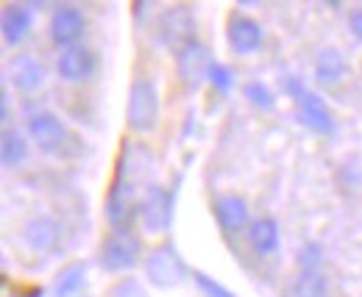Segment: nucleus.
<instances>
[{
	"instance_id": "18",
	"label": "nucleus",
	"mask_w": 362,
	"mask_h": 297,
	"mask_svg": "<svg viewBox=\"0 0 362 297\" xmlns=\"http://www.w3.org/2000/svg\"><path fill=\"white\" fill-rule=\"evenodd\" d=\"M248 245L251 250L259 255H273L279 253L281 236H279V222L273 217H259L248 225Z\"/></svg>"
},
{
	"instance_id": "20",
	"label": "nucleus",
	"mask_w": 362,
	"mask_h": 297,
	"mask_svg": "<svg viewBox=\"0 0 362 297\" xmlns=\"http://www.w3.org/2000/svg\"><path fill=\"white\" fill-rule=\"evenodd\" d=\"M87 284V261H73L67 264L53 284V297H76Z\"/></svg>"
},
{
	"instance_id": "7",
	"label": "nucleus",
	"mask_w": 362,
	"mask_h": 297,
	"mask_svg": "<svg viewBox=\"0 0 362 297\" xmlns=\"http://www.w3.org/2000/svg\"><path fill=\"white\" fill-rule=\"evenodd\" d=\"M28 136L40 145V150H45L50 156H62L64 147L73 142L70 128L50 111H40V114H34L28 120Z\"/></svg>"
},
{
	"instance_id": "14",
	"label": "nucleus",
	"mask_w": 362,
	"mask_h": 297,
	"mask_svg": "<svg viewBox=\"0 0 362 297\" xmlns=\"http://www.w3.org/2000/svg\"><path fill=\"white\" fill-rule=\"evenodd\" d=\"M6 75L8 81L17 86L20 92H37L40 86L45 84V67L31 59V56H14L8 64H6Z\"/></svg>"
},
{
	"instance_id": "15",
	"label": "nucleus",
	"mask_w": 362,
	"mask_h": 297,
	"mask_svg": "<svg viewBox=\"0 0 362 297\" xmlns=\"http://www.w3.org/2000/svg\"><path fill=\"white\" fill-rule=\"evenodd\" d=\"M349 64L337 47H323L315 56V81L326 89H334L346 81Z\"/></svg>"
},
{
	"instance_id": "6",
	"label": "nucleus",
	"mask_w": 362,
	"mask_h": 297,
	"mask_svg": "<svg viewBox=\"0 0 362 297\" xmlns=\"http://www.w3.org/2000/svg\"><path fill=\"white\" fill-rule=\"evenodd\" d=\"M136 209H139V222H142V228L148 234H165V231H170V222H173V195L165 186L151 183L142 192Z\"/></svg>"
},
{
	"instance_id": "21",
	"label": "nucleus",
	"mask_w": 362,
	"mask_h": 297,
	"mask_svg": "<svg viewBox=\"0 0 362 297\" xmlns=\"http://www.w3.org/2000/svg\"><path fill=\"white\" fill-rule=\"evenodd\" d=\"M329 281L317 269H301V275L293 284V297H326Z\"/></svg>"
},
{
	"instance_id": "5",
	"label": "nucleus",
	"mask_w": 362,
	"mask_h": 297,
	"mask_svg": "<svg viewBox=\"0 0 362 297\" xmlns=\"http://www.w3.org/2000/svg\"><path fill=\"white\" fill-rule=\"evenodd\" d=\"M142 258V245L129 228H117L100 248V267L106 272H129Z\"/></svg>"
},
{
	"instance_id": "25",
	"label": "nucleus",
	"mask_w": 362,
	"mask_h": 297,
	"mask_svg": "<svg viewBox=\"0 0 362 297\" xmlns=\"http://www.w3.org/2000/svg\"><path fill=\"white\" fill-rule=\"evenodd\" d=\"M109 297H148V292L136 278H123L109 289Z\"/></svg>"
},
{
	"instance_id": "23",
	"label": "nucleus",
	"mask_w": 362,
	"mask_h": 297,
	"mask_svg": "<svg viewBox=\"0 0 362 297\" xmlns=\"http://www.w3.org/2000/svg\"><path fill=\"white\" fill-rule=\"evenodd\" d=\"M192 281H195V286H198L206 297H237L231 289H226L223 284H218L212 275H206V272H201V269L192 272Z\"/></svg>"
},
{
	"instance_id": "27",
	"label": "nucleus",
	"mask_w": 362,
	"mask_h": 297,
	"mask_svg": "<svg viewBox=\"0 0 362 297\" xmlns=\"http://www.w3.org/2000/svg\"><path fill=\"white\" fill-rule=\"evenodd\" d=\"M349 25H351V34H354V37H357V40L362 42V8H360V11H354V14H351Z\"/></svg>"
},
{
	"instance_id": "13",
	"label": "nucleus",
	"mask_w": 362,
	"mask_h": 297,
	"mask_svg": "<svg viewBox=\"0 0 362 297\" xmlns=\"http://www.w3.org/2000/svg\"><path fill=\"white\" fill-rule=\"evenodd\" d=\"M192 31H195V17L189 14L187 6H176L170 8L162 23H159V37L165 44H176V47H184L187 42H192Z\"/></svg>"
},
{
	"instance_id": "1",
	"label": "nucleus",
	"mask_w": 362,
	"mask_h": 297,
	"mask_svg": "<svg viewBox=\"0 0 362 297\" xmlns=\"http://www.w3.org/2000/svg\"><path fill=\"white\" fill-rule=\"evenodd\" d=\"M139 175H142V164L134 162V150L126 147L123 150V159L117 162V172H115V181H112L109 198H106V219L115 228H123V222L129 217V209L134 206Z\"/></svg>"
},
{
	"instance_id": "9",
	"label": "nucleus",
	"mask_w": 362,
	"mask_h": 297,
	"mask_svg": "<svg viewBox=\"0 0 362 297\" xmlns=\"http://www.w3.org/2000/svg\"><path fill=\"white\" fill-rule=\"evenodd\" d=\"M226 40H228V47H231L237 56H251V53H257V50L262 47L265 31H262V25H259L254 17L234 11V14H228Z\"/></svg>"
},
{
	"instance_id": "12",
	"label": "nucleus",
	"mask_w": 362,
	"mask_h": 297,
	"mask_svg": "<svg viewBox=\"0 0 362 297\" xmlns=\"http://www.w3.org/2000/svg\"><path fill=\"white\" fill-rule=\"evenodd\" d=\"M62 239V225L47 217V214H40V217H31L25 225H23V242L28 250L34 253H47L59 245Z\"/></svg>"
},
{
	"instance_id": "16",
	"label": "nucleus",
	"mask_w": 362,
	"mask_h": 297,
	"mask_svg": "<svg viewBox=\"0 0 362 297\" xmlns=\"http://www.w3.org/2000/svg\"><path fill=\"white\" fill-rule=\"evenodd\" d=\"M0 28H3V42L8 44V47L23 44L25 37L31 34V28H34V14H31V8H25V6H6Z\"/></svg>"
},
{
	"instance_id": "26",
	"label": "nucleus",
	"mask_w": 362,
	"mask_h": 297,
	"mask_svg": "<svg viewBox=\"0 0 362 297\" xmlns=\"http://www.w3.org/2000/svg\"><path fill=\"white\" fill-rule=\"evenodd\" d=\"M320 245L315 242H307L301 250H298V264H301V269H317V264H320Z\"/></svg>"
},
{
	"instance_id": "2",
	"label": "nucleus",
	"mask_w": 362,
	"mask_h": 297,
	"mask_svg": "<svg viewBox=\"0 0 362 297\" xmlns=\"http://www.w3.org/2000/svg\"><path fill=\"white\" fill-rule=\"evenodd\" d=\"M281 89H284L287 97H293V103H296V114H298V123H301V126L310 128V131L317 133V136H329V133L334 131V117H332L329 106L323 103L320 95L310 92L301 78L287 75V78L281 81Z\"/></svg>"
},
{
	"instance_id": "22",
	"label": "nucleus",
	"mask_w": 362,
	"mask_h": 297,
	"mask_svg": "<svg viewBox=\"0 0 362 297\" xmlns=\"http://www.w3.org/2000/svg\"><path fill=\"white\" fill-rule=\"evenodd\" d=\"M243 95H245V100L251 106H257L262 111H273L276 109V97H273L271 86L262 84V81H248V84L243 86Z\"/></svg>"
},
{
	"instance_id": "17",
	"label": "nucleus",
	"mask_w": 362,
	"mask_h": 297,
	"mask_svg": "<svg viewBox=\"0 0 362 297\" xmlns=\"http://www.w3.org/2000/svg\"><path fill=\"white\" fill-rule=\"evenodd\" d=\"M215 217L226 234H240L248 225V203L240 195H223L215 200Z\"/></svg>"
},
{
	"instance_id": "10",
	"label": "nucleus",
	"mask_w": 362,
	"mask_h": 297,
	"mask_svg": "<svg viewBox=\"0 0 362 297\" xmlns=\"http://www.w3.org/2000/svg\"><path fill=\"white\" fill-rule=\"evenodd\" d=\"M50 40L59 44V47H76V42L84 37L87 31V17L78 6H59L53 14H50Z\"/></svg>"
},
{
	"instance_id": "4",
	"label": "nucleus",
	"mask_w": 362,
	"mask_h": 297,
	"mask_svg": "<svg viewBox=\"0 0 362 297\" xmlns=\"http://www.w3.org/2000/svg\"><path fill=\"white\" fill-rule=\"evenodd\" d=\"M145 275H148V281L156 289H173V286L184 284L189 269H187L181 253L176 250V245L165 242V245H159V248H153L148 253V258H145Z\"/></svg>"
},
{
	"instance_id": "19",
	"label": "nucleus",
	"mask_w": 362,
	"mask_h": 297,
	"mask_svg": "<svg viewBox=\"0 0 362 297\" xmlns=\"http://www.w3.org/2000/svg\"><path fill=\"white\" fill-rule=\"evenodd\" d=\"M25 159H28V142H25V136L20 131H14V128H6L3 136H0V162H3V167L6 170H14V167L25 164Z\"/></svg>"
},
{
	"instance_id": "3",
	"label": "nucleus",
	"mask_w": 362,
	"mask_h": 297,
	"mask_svg": "<svg viewBox=\"0 0 362 297\" xmlns=\"http://www.w3.org/2000/svg\"><path fill=\"white\" fill-rule=\"evenodd\" d=\"M162 117V100L159 89L148 78H136L129 89V103H126V123L136 133H151L159 126Z\"/></svg>"
},
{
	"instance_id": "24",
	"label": "nucleus",
	"mask_w": 362,
	"mask_h": 297,
	"mask_svg": "<svg viewBox=\"0 0 362 297\" xmlns=\"http://www.w3.org/2000/svg\"><path fill=\"white\" fill-rule=\"evenodd\" d=\"M209 84L215 86L221 95H228V92L234 89V73L228 70L226 64L215 61V67H212V73H209Z\"/></svg>"
},
{
	"instance_id": "28",
	"label": "nucleus",
	"mask_w": 362,
	"mask_h": 297,
	"mask_svg": "<svg viewBox=\"0 0 362 297\" xmlns=\"http://www.w3.org/2000/svg\"><path fill=\"white\" fill-rule=\"evenodd\" d=\"M0 120L3 123L8 120V95L6 92H0Z\"/></svg>"
},
{
	"instance_id": "8",
	"label": "nucleus",
	"mask_w": 362,
	"mask_h": 297,
	"mask_svg": "<svg viewBox=\"0 0 362 297\" xmlns=\"http://www.w3.org/2000/svg\"><path fill=\"white\" fill-rule=\"evenodd\" d=\"M215 67V59L209 53V47L201 42H187L184 47L176 50V70L179 78L187 86H201L204 81H209V73Z\"/></svg>"
},
{
	"instance_id": "11",
	"label": "nucleus",
	"mask_w": 362,
	"mask_h": 297,
	"mask_svg": "<svg viewBox=\"0 0 362 297\" xmlns=\"http://www.w3.org/2000/svg\"><path fill=\"white\" fill-rule=\"evenodd\" d=\"M95 67H98V59H95V53H92L90 47H84V44L62 50V56L56 61V70H59L62 81H67V84H81V81L92 78Z\"/></svg>"
}]
</instances>
